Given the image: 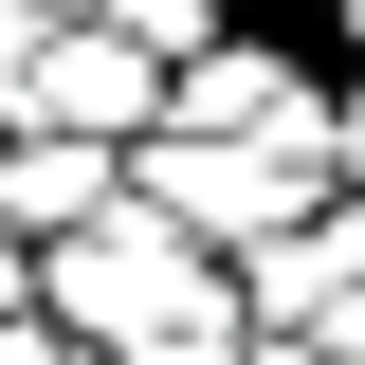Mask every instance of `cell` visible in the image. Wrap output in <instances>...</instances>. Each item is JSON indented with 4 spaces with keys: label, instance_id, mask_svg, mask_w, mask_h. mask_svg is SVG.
<instances>
[{
    "label": "cell",
    "instance_id": "6da1fadb",
    "mask_svg": "<svg viewBox=\"0 0 365 365\" xmlns=\"http://www.w3.org/2000/svg\"><path fill=\"white\" fill-rule=\"evenodd\" d=\"M37 311L73 329L91 365H110V347H165V329H201V311H237V256H220V237H182L165 201L128 182L110 220H73V237H37ZM237 329H256V311H237Z\"/></svg>",
    "mask_w": 365,
    "mask_h": 365
},
{
    "label": "cell",
    "instance_id": "7a4b0ae2",
    "mask_svg": "<svg viewBox=\"0 0 365 365\" xmlns=\"http://www.w3.org/2000/svg\"><path fill=\"white\" fill-rule=\"evenodd\" d=\"M128 182L165 201L182 237L256 256L274 220H311V201H329V146H292V128H146V146H128Z\"/></svg>",
    "mask_w": 365,
    "mask_h": 365
},
{
    "label": "cell",
    "instance_id": "3957f363",
    "mask_svg": "<svg viewBox=\"0 0 365 365\" xmlns=\"http://www.w3.org/2000/svg\"><path fill=\"white\" fill-rule=\"evenodd\" d=\"M165 73H182V55H146L128 19H91V0H73V19L37 37V73H19V128H91V146H146V128H165Z\"/></svg>",
    "mask_w": 365,
    "mask_h": 365
},
{
    "label": "cell",
    "instance_id": "277c9868",
    "mask_svg": "<svg viewBox=\"0 0 365 365\" xmlns=\"http://www.w3.org/2000/svg\"><path fill=\"white\" fill-rule=\"evenodd\" d=\"M237 311L256 329H365V182H329L311 220H274L237 256Z\"/></svg>",
    "mask_w": 365,
    "mask_h": 365
},
{
    "label": "cell",
    "instance_id": "5b68a950",
    "mask_svg": "<svg viewBox=\"0 0 365 365\" xmlns=\"http://www.w3.org/2000/svg\"><path fill=\"white\" fill-rule=\"evenodd\" d=\"M165 128H292V146H329V91H311L292 37H237V19H220V37L165 73Z\"/></svg>",
    "mask_w": 365,
    "mask_h": 365
},
{
    "label": "cell",
    "instance_id": "8992f818",
    "mask_svg": "<svg viewBox=\"0 0 365 365\" xmlns=\"http://www.w3.org/2000/svg\"><path fill=\"white\" fill-rule=\"evenodd\" d=\"M128 201V146H91V128H0V220L19 237H73Z\"/></svg>",
    "mask_w": 365,
    "mask_h": 365
},
{
    "label": "cell",
    "instance_id": "52a82bcc",
    "mask_svg": "<svg viewBox=\"0 0 365 365\" xmlns=\"http://www.w3.org/2000/svg\"><path fill=\"white\" fill-rule=\"evenodd\" d=\"M91 19H128L146 55H201V37H220V19H237V0H91Z\"/></svg>",
    "mask_w": 365,
    "mask_h": 365
},
{
    "label": "cell",
    "instance_id": "ba28073f",
    "mask_svg": "<svg viewBox=\"0 0 365 365\" xmlns=\"http://www.w3.org/2000/svg\"><path fill=\"white\" fill-rule=\"evenodd\" d=\"M0 365H91V347H73L55 311H0Z\"/></svg>",
    "mask_w": 365,
    "mask_h": 365
},
{
    "label": "cell",
    "instance_id": "9c48e42d",
    "mask_svg": "<svg viewBox=\"0 0 365 365\" xmlns=\"http://www.w3.org/2000/svg\"><path fill=\"white\" fill-rule=\"evenodd\" d=\"M329 182H365V91H329Z\"/></svg>",
    "mask_w": 365,
    "mask_h": 365
},
{
    "label": "cell",
    "instance_id": "30bf717a",
    "mask_svg": "<svg viewBox=\"0 0 365 365\" xmlns=\"http://www.w3.org/2000/svg\"><path fill=\"white\" fill-rule=\"evenodd\" d=\"M0 311H37V237H19V220H0Z\"/></svg>",
    "mask_w": 365,
    "mask_h": 365
},
{
    "label": "cell",
    "instance_id": "8fae6325",
    "mask_svg": "<svg viewBox=\"0 0 365 365\" xmlns=\"http://www.w3.org/2000/svg\"><path fill=\"white\" fill-rule=\"evenodd\" d=\"M329 37H347V55H365V0H329Z\"/></svg>",
    "mask_w": 365,
    "mask_h": 365
}]
</instances>
